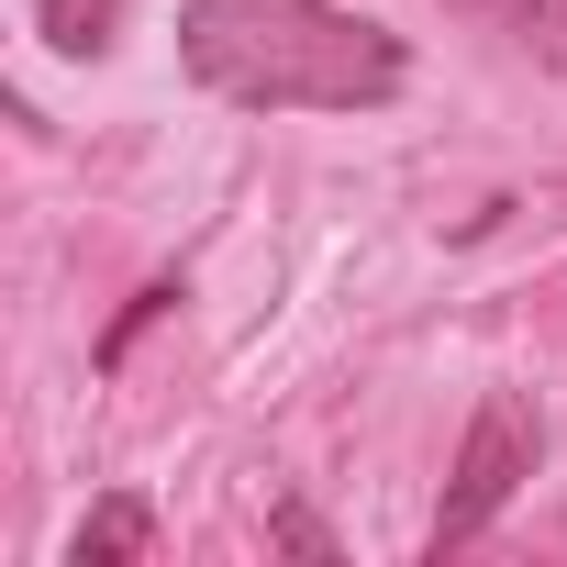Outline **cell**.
Returning <instances> with one entry per match:
<instances>
[{"mask_svg": "<svg viewBox=\"0 0 567 567\" xmlns=\"http://www.w3.org/2000/svg\"><path fill=\"white\" fill-rule=\"evenodd\" d=\"M178 68L234 112H379L412 56L346 0H178Z\"/></svg>", "mask_w": 567, "mask_h": 567, "instance_id": "cell-1", "label": "cell"}, {"mask_svg": "<svg viewBox=\"0 0 567 567\" xmlns=\"http://www.w3.org/2000/svg\"><path fill=\"white\" fill-rule=\"evenodd\" d=\"M534 456H545L534 401H523V390H489V401L467 412L456 467H445V501H434V556H467V545H478V534L512 512V489L534 478Z\"/></svg>", "mask_w": 567, "mask_h": 567, "instance_id": "cell-2", "label": "cell"}, {"mask_svg": "<svg viewBox=\"0 0 567 567\" xmlns=\"http://www.w3.org/2000/svg\"><path fill=\"white\" fill-rule=\"evenodd\" d=\"M445 12L478 23V34H501L512 56H534V68L567 79V0H445Z\"/></svg>", "mask_w": 567, "mask_h": 567, "instance_id": "cell-3", "label": "cell"}, {"mask_svg": "<svg viewBox=\"0 0 567 567\" xmlns=\"http://www.w3.org/2000/svg\"><path fill=\"white\" fill-rule=\"evenodd\" d=\"M134 556H156V501L145 489L90 501V523L68 534V567H134Z\"/></svg>", "mask_w": 567, "mask_h": 567, "instance_id": "cell-4", "label": "cell"}, {"mask_svg": "<svg viewBox=\"0 0 567 567\" xmlns=\"http://www.w3.org/2000/svg\"><path fill=\"white\" fill-rule=\"evenodd\" d=\"M123 23H134V0H34V34L56 56H112Z\"/></svg>", "mask_w": 567, "mask_h": 567, "instance_id": "cell-5", "label": "cell"}, {"mask_svg": "<svg viewBox=\"0 0 567 567\" xmlns=\"http://www.w3.org/2000/svg\"><path fill=\"white\" fill-rule=\"evenodd\" d=\"M156 312H178V278H156V290H134V301H123V323L101 334V368H123V357H134V334H145Z\"/></svg>", "mask_w": 567, "mask_h": 567, "instance_id": "cell-6", "label": "cell"}, {"mask_svg": "<svg viewBox=\"0 0 567 567\" xmlns=\"http://www.w3.org/2000/svg\"><path fill=\"white\" fill-rule=\"evenodd\" d=\"M267 534H278V545H290V556H334V534H323V523H312V512H301V501H290V512H278V523H267Z\"/></svg>", "mask_w": 567, "mask_h": 567, "instance_id": "cell-7", "label": "cell"}]
</instances>
